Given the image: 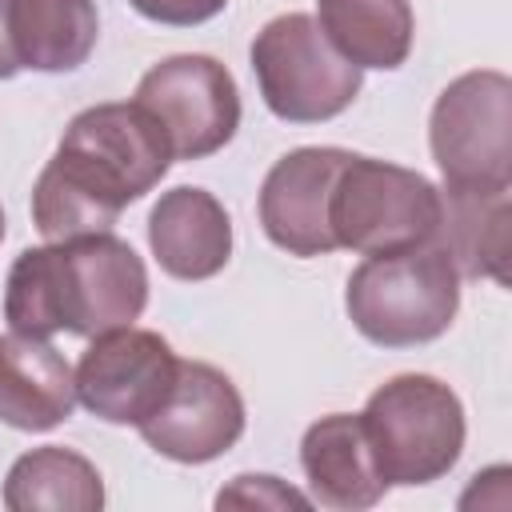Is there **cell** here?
Listing matches in <instances>:
<instances>
[{"mask_svg":"<svg viewBox=\"0 0 512 512\" xmlns=\"http://www.w3.org/2000/svg\"><path fill=\"white\" fill-rule=\"evenodd\" d=\"M328 224L336 248H352L360 256L404 252L436 240L440 188L416 168L348 152L332 188Z\"/></svg>","mask_w":512,"mask_h":512,"instance_id":"6","label":"cell"},{"mask_svg":"<svg viewBox=\"0 0 512 512\" xmlns=\"http://www.w3.org/2000/svg\"><path fill=\"white\" fill-rule=\"evenodd\" d=\"M132 100L160 124L172 160H204L240 128V88L232 72L204 52H180L152 64Z\"/></svg>","mask_w":512,"mask_h":512,"instance_id":"8","label":"cell"},{"mask_svg":"<svg viewBox=\"0 0 512 512\" xmlns=\"http://www.w3.org/2000/svg\"><path fill=\"white\" fill-rule=\"evenodd\" d=\"M460 280L464 276L436 240L364 256L344 284V312L364 340L380 348H416L452 328Z\"/></svg>","mask_w":512,"mask_h":512,"instance_id":"3","label":"cell"},{"mask_svg":"<svg viewBox=\"0 0 512 512\" xmlns=\"http://www.w3.org/2000/svg\"><path fill=\"white\" fill-rule=\"evenodd\" d=\"M216 508H312V496L296 492L280 476L268 472H244L228 488L216 492Z\"/></svg>","mask_w":512,"mask_h":512,"instance_id":"19","label":"cell"},{"mask_svg":"<svg viewBox=\"0 0 512 512\" xmlns=\"http://www.w3.org/2000/svg\"><path fill=\"white\" fill-rule=\"evenodd\" d=\"M348 160V148H292L284 152L256 196L260 228L264 236L288 252V256H328L336 252L332 224H328V204L336 176Z\"/></svg>","mask_w":512,"mask_h":512,"instance_id":"11","label":"cell"},{"mask_svg":"<svg viewBox=\"0 0 512 512\" xmlns=\"http://www.w3.org/2000/svg\"><path fill=\"white\" fill-rule=\"evenodd\" d=\"M428 148L444 188H512V80L496 68L456 76L432 104Z\"/></svg>","mask_w":512,"mask_h":512,"instance_id":"7","label":"cell"},{"mask_svg":"<svg viewBox=\"0 0 512 512\" xmlns=\"http://www.w3.org/2000/svg\"><path fill=\"white\" fill-rule=\"evenodd\" d=\"M316 24L328 44L360 72H396L408 60L416 36L408 0H316Z\"/></svg>","mask_w":512,"mask_h":512,"instance_id":"17","label":"cell"},{"mask_svg":"<svg viewBox=\"0 0 512 512\" xmlns=\"http://www.w3.org/2000/svg\"><path fill=\"white\" fill-rule=\"evenodd\" d=\"M148 248L172 280H212L232 260L228 208L208 188L176 184L148 212Z\"/></svg>","mask_w":512,"mask_h":512,"instance_id":"12","label":"cell"},{"mask_svg":"<svg viewBox=\"0 0 512 512\" xmlns=\"http://www.w3.org/2000/svg\"><path fill=\"white\" fill-rule=\"evenodd\" d=\"M20 72V56L12 44V28H8V0H0V80H12Z\"/></svg>","mask_w":512,"mask_h":512,"instance_id":"21","label":"cell"},{"mask_svg":"<svg viewBox=\"0 0 512 512\" xmlns=\"http://www.w3.org/2000/svg\"><path fill=\"white\" fill-rule=\"evenodd\" d=\"M144 20L168 24V28H196L208 24L228 8V0H128Z\"/></svg>","mask_w":512,"mask_h":512,"instance_id":"20","label":"cell"},{"mask_svg":"<svg viewBox=\"0 0 512 512\" xmlns=\"http://www.w3.org/2000/svg\"><path fill=\"white\" fill-rule=\"evenodd\" d=\"M0 240H4V208H0Z\"/></svg>","mask_w":512,"mask_h":512,"instance_id":"22","label":"cell"},{"mask_svg":"<svg viewBox=\"0 0 512 512\" xmlns=\"http://www.w3.org/2000/svg\"><path fill=\"white\" fill-rule=\"evenodd\" d=\"M300 468H304L312 504H324L336 512L376 508L388 492V484L372 460L364 424L352 412H332L304 428Z\"/></svg>","mask_w":512,"mask_h":512,"instance_id":"13","label":"cell"},{"mask_svg":"<svg viewBox=\"0 0 512 512\" xmlns=\"http://www.w3.org/2000/svg\"><path fill=\"white\" fill-rule=\"evenodd\" d=\"M72 376H76V404H84L104 424L140 428L172 396L180 376V356L160 332L124 324L92 336Z\"/></svg>","mask_w":512,"mask_h":512,"instance_id":"9","label":"cell"},{"mask_svg":"<svg viewBox=\"0 0 512 512\" xmlns=\"http://www.w3.org/2000/svg\"><path fill=\"white\" fill-rule=\"evenodd\" d=\"M172 168L160 124L136 100L76 112L32 184V224L44 240L112 232L120 212Z\"/></svg>","mask_w":512,"mask_h":512,"instance_id":"1","label":"cell"},{"mask_svg":"<svg viewBox=\"0 0 512 512\" xmlns=\"http://www.w3.org/2000/svg\"><path fill=\"white\" fill-rule=\"evenodd\" d=\"M148 304V268L116 232L24 248L4 280V320L24 336H100L136 324Z\"/></svg>","mask_w":512,"mask_h":512,"instance_id":"2","label":"cell"},{"mask_svg":"<svg viewBox=\"0 0 512 512\" xmlns=\"http://www.w3.org/2000/svg\"><path fill=\"white\" fill-rule=\"evenodd\" d=\"M0 500L8 512H100L104 476L88 456L64 444H44L12 460Z\"/></svg>","mask_w":512,"mask_h":512,"instance_id":"18","label":"cell"},{"mask_svg":"<svg viewBox=\"0 0 512 512\" xmlns=\"http://www.w3.org/2000/svg\"><path fill=\"white\" fill-rule=\"evenodd\" d=\"M244 424L248 412L232 376H224L204 360H180L172 396L156 416L140 424V436L164 460L208 464L244 436Z\"/></svg>","mask_w":512,"mask_h":512,"instance_id":"10","label":"cell"},{"mask_svg":"<svg viewBox=\"0 0 512 512\" xmlns=\"http://www.w3.org/2000/svg\"><path fill=\"white\" fill-rule=\"evenodd\" d=\"M360 424L388 488H420L448 476L468 436L460 396L428 372H400L384 380L368 396Z\"/></svg>","mask_w":512,"mask_h":512,"instance_id":"4","label":"cell"},{"mask_svg":"<svg viewBox=\"0 0 512 512\" xmlns=\"http://www.w3.org/2000/svg\"><path fill=\"white\" fill-rule=\"evenodd\" d=\"M76 412V376L60 348L40 336H0V420L20 432H48Z\"/></svg>","mask_w":512,"mask_h":512,"instance_id":"14","label":"cell"},{"mask_svg":"<svg viewBox=\"0 0 512 512\" xmlns=\"http://www.w3.org/2000/svg\"><path fill=\"white\" fill-rule=\"evenodd\" d=\"M248 60L268 112L284 124H324L352 108L364 84V72L328 44L308 12L272 16L256 32Z\"/></svg>","mask_w":512,"mask_h":512,"instance_id":"5","label":"cell"},{"mask_svg":"<svg viewBox=\"0 0 512 512\" xmlns=\"http://www.w3.org/2000/svg\"><path fill=\"white\" fill-rule=\"evenodd\" d=\"M8 28L20 68L76 72L100 36L96 0H8Z\"/></svg>","mask_w":512,"mask_h":512,"instance_id":"16","label":"cell"},{"mask_svg":"<svg viewBox=\"0 0 512 512\" xmlns=\"http://www.w3.org/2000/svg\"><path fill=\"white\" fill-rule=\"evenodd\" d=\"M436 244L452 256L460 276L508 284L512 252V196L508 188H444Z\"/></svg>","mask_w":512,"mask_h":512,"instance_id":"15","label":"cell"}]
</instances>
